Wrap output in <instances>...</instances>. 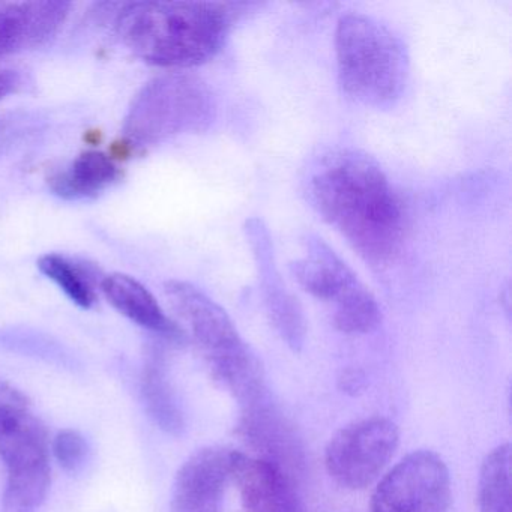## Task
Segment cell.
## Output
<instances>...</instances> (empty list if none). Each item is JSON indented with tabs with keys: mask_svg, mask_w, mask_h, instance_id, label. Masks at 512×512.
<instances>
[{
	"mask_svg": "<svg viewBox=\"0 0 512 512\" xmlns=\"http://www.w3.org/2000/svg\"><path fill=\"white\" fill-rule=\"evenodd\" d=\"M238 434L259 458L280 467L295 481L304 470L305 449L301 437L268 394L242 407Z\"/></svg>",
	"mask_w": 512,
	"mask_h": 512,
	"instance_id": "cell-11",
	"label": "cell"
},
{
	"mask_svg": "<svg viewBox=\"0 0 512 512\" xmlns=\"http://www.w3.org/2000/svg\"><path fill=\"white\" fill-rule=\"evenodd\" d=\"M116 37L154 67L184 70L211 61L226 41L235 11L220 2L109 4Z\"/></svg>",
	"mask_w": 512,
	"mask_h": 512,
	"instance_id": "cell-2",
	"label": "cell"
},
{
	"mask_svg": "<svg viewBox=\"0 0 512 512\" xmlns=\"http://www.w3.org/2000/svg\"><path fill=\"white\" fill-rule=\"evenodd\" d=\"M0 460L7 469L4 512H37L52 481L49 434L31 400L0 380Z\"/></svg>",
	"mask_w": 512,
	"mask_h": 512,
	"instance_id": "cell-5",
	"label": "cell"
},
{
	"mask_svg": "<svg viewBox=\"0 0 512 512\" xmlns=\"http://www.w3.org/2000/svg\"><path fill=\"white\" fill-rule=\"evenodd\" d=\"M338 80L347 97L362 106H394L409 80V56L403 41L364 14H347L335 32Z\"/></svg>",
	"mask_w": 512,
	"mask_h": 512,
	"instance_id": "cell-4",
	"label": "cell"
},
{
	"mask_svg": "<svg viewBox=\"0 0 512 512\" xmlns=\"http://www.w3.org/2000/svg\"><path fill=\"white\" fill-rule=\"evenodd\" d=\"M38 268L80 308L89 310L97 304V269L94 266L76 262L64 254L49 253L40 257Z\"/></svg>",
	"mask_w": 512,
	"mask_h": 512,
	"instance_id": "cell-18",
	"label": "cell"
},
{
	"mask_svg": "<svg viewBox=\"0 0 512 512\" xmlns=\"http://www.w3.org/2000/svg\"><path fill=\"white\" fill-rule=\"evenodd\" d=\"M52 449L58 463L68 472L79 469L88 454L85 437L71 428L58 433L53 439Z\"/></svg>",
	"mask_w": 512,
	"mask_h": 512,
	"instance_id": "cell-20",
	"label": "cell"
},
{
	"mask_svg": "<svg viewBox=\"0 0 512 512\" xmlns=\"http://www.w3.org/2000/svg\"><path fill=\"white\" fill-rule=\"evenodd\" d=\"M121 169L109 155L98 151L80 154L64 169L47 178L50 191L59 199L88 200L100 196L121 179Z\"/></svg>",
	"mask_w": 512,
	"mask_h": 512,
	"instance_id": "cell-16",
	"label": "cell"
},
{
	"mask_svg": "<svg viewBox=\"0 0 512 512\" xmlns=\"http://www.w3.org/2000/svg\"><path fill=\"white\" fill-rule=\"evenodd\" d=\"M217 118L209 86L193 74L169 73L146 83L122 127L125 142L148 149L181 134L203 133Z\"/></svg>",
	"mask_w": 512,
	"mask_h": 512,
	"instance_id": "cell-6",
	"label": "cell"
},
{
	"mask_svg": "<svg viewBox=\"0 0 512 512\" xmlns=\"http://www.w3.org/2000/svg\"><path fill=\"white\" fill-rule=\"evenodd\" d=\"M140 389L146 410L155 424L167 434L181 436L185 430L184 412L170 382L166 353L158 347H151L146 353Z\"/></svg>",
	"mask_w": 512,
	"mask_h": 512,
	"instance_id": "cell-17",
	"label": "cell"
},
{
	"mask_svg": "<svg viewBox=\"0 0 512 512\" xmlns=\"http://www.w3.org/2000/svg\"><path fill=\"white\" fill-rule=\"evenodd\" d=\"M290 268L302 289L334 304L332 320L338 331L362 335L379 326L382 314L373 293L322 239H310L305 256Z\"/></svg>",
	"mask_w": 512,
	"mask_h": 512,
	"instance_id": "cell-7",
	"label": "cell"
},
{
	"mask_svg": "<svg viewBox=\"0 0 512 512\" xmlns=\"http://www.w3.org/2000/svg\"><path fill=\"white\" fill-rule=\"evenodd\" d=\"M70 2H0V59L49 46L70 16Z\"/></svg>",
	"mask_w": 512,
	"mask_h": 512,
	"instance_id": "cell-12",
	"label": "cell"
},
{
	"mask_svg": "<svg viewBox=\"0 0 512 512\" xmlns=\"http://www.w3.org/2000/svg\"><path fill=\"white\" fill-rule=\"evenodd\" d=\"M232 451L220 446L191 455L176 475L170 512H221L230 478Z\"/></svg>",
	"mask_w": 512,
	"mask_h": 512,
	"instance_id": "cell-13",
	"label": "cell"
},
{
	"mask_svg": "<svg viewBox=\"0 0 512 512\" xmlns=\"http://www.w3.org/2000/svg\"><path fill=\"white\" fill-rule=\"evenodd\" d=\"M23 85V77L17 71H2L0 73V100H4L7 95L19 91Z\"/></svg>",
	"mask_w": 512,
	"mask_h": 512,
	"instance_id": "cell-21",
	"label": "cell"
},
{
	"mask_svg": "<svg viewBox=\"0 0 512 512\" xmlns=\"http://www.w3.org/2000/svg\"><path fill=\"white\" fill-rule=\"evenodd\" d=\"M451 478L440 455L415 451L383 476L371 499V512H446Z\"/></svg>",
	"mask_w": 512,
	"mask_h": 512,
	"instance_id": "cell-9",
	"label": "cell"
},
{
	"mask_svg": "<svg viewBox=\"0 0 512 512\" xmlns=\"http://www.w3.org/2000/svg\"><path fill=\"white\" fill-rule=\"evenodd\" d=\"M400 431L388 418L371 416L341 428L326 448L329 475L341 487H368L394 457Z\"/></svg>",
	"mask_w": 512,
	"mask_h": 512,
	"instance_id": "cell-8",
	"label": "cell"
},
{
	"mask_svg": "<svg viewBox=\"0 0 512 512\" xmlns=\"http://www.w3.org/2000/svg\"><path fill=\"white\" fill-rule=\"evenodd\" d=\"M304 184L314 209L365 262L383 266L397 257L406 232L403 203L370 155L329 149L311 161Z\"/></svg>",
	"mask_w": 512,
	"mask_h": 512,
	"instance_id": "cell-1",
	"label": "cell"
},
{
	"mask_svg": "<svg viewBox=\"0 0 512 512\" xmlns=\"http://www.w3.org/2000/svg\"><path fill=\"white\" fill-rule=\"evenodd\" d=\"M479 512H511V446H497L479 473Z\"/></svg>",
	"mask_w": 512,
	"mask_h": 512,
	"instance_id": "cell-19",
	"label": "cell"
},
{
	"mask_svg": "<svg viewBox=\"0 0 512 512\" xmlns=\"http://www.w3.org/2000/svg\"><path fill=\"white\" fill-rule=\"evenodd\" d=\"M164 292L176 316L187 325L212 377L242 407L265 397L268 392L262 364L226 310L187 281H167Z\"/></svg>",
	"mask_w": 512,
	"mask_h": 512,
	"instance_id": "cell-3",
	"label": "cell"
},
{
	"mask_svg": "<svg viewBox=\"0 0 512 512\" xmlns=\"http://www.w3.org/2000/svg\"><path fill=\"white\" fill-rule=\"evenodd\" d=\"M100 286L113 308L131 322L167 340H184V329L164 313L155 296L136 278L125 274L106 275Z\"/></svg>",
	"mask_w": 512,
	"mask_h": 512,
	"instance_id": "cell-15",
	"label": "cell"
},
{
	"mask_svg": "<svg viewBox=\"0 0 512 512\" xmlns=\"http://www.w3.org/2000/svg\"><path fill=\"white\" fill-rule=\"evenodd\" d=\"M245 235L256 260L260 290L268 311L269 320L284 343L299 352L307 337V322L298 299L287 290L275 262L271 233L259 218H250L245 223Z\"/></svg>",
	"mask_w": 512,
	"mask_h": 512,
	"instance_id": "cell-10",
	"label": "cell"
},
{
	"mask_svg": "<svg viewBox=\"0 0 512 512\" xmlns=\"http://www.w3.org/2000/svg\"><path fill=\"white\" fill-rule=\"evenodd\" d=\"M230 478L247 512H307L295 479L262 458L232 451Z\"/></svg>",
	"mask_w": 512,
	"mask_h": 512,
	"instance_id": "cell-14",
	"label": "cell"
}]
</instances>
